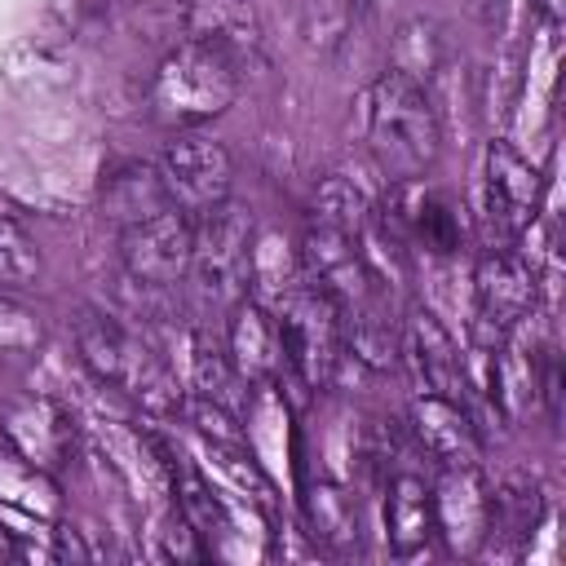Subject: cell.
<instances>
[{"label":"cell","instance_id":"cell-16","mask_svg":"<svg viewBox=\"0 0 566 566\" xmlns=\"http://www.w3.org/2000/svg\"><path fill=\"white\" fill-rule=\"evenodd\" d=\"M385 531L389 548L402 562H420L438 553V526H433V495L420 473H394L385 486Z\"/></svg>","mask_w":566,"mask_h":566},{"label":"cell","instance_id":"cell-18","mask_svg":"<svg viewBox=\"0 0 566 566\" xmlns=\"http://www.w3.org/2000/svg\"><path fill=\"white\" fill-rule=\"evenodd\" d=\"M0 517H22V522H40V526L62 517L57 473L31 464L9 442H0Z\"/></svg>","mask_w":566,"mask_h":566},{"label":"cell","instance_id":"cell-24","mask_svg":"<svg viewBox=\"0 0 566 566\" xmlns=\"http://www.w3.org/2000/svg\"><path fill=\"white\" fill-rule=\"evenodd\" d=\"M40 279V248L27 234V226L18 217L0 212V292L9 287H27Z\"/></svg>","mask_w":566,"mask_h":566},{"label":"cell","instance_id":"cell-12","mask_svg":"<svg viewBox=\"0 0 566 566\" xmlns=\"http://www.w3.org/2000/svg\"><path fill=\"white\" fill-rule=\"evenodd\" d=\"M535 265L526 256H517L513 248H486L473 265V310H478V327L504 336L513 327H522L535 310Z\"/></svg>","mask_w":566,"mask_h":566},{"label":"cell","instance_id":"cell-5","mask_svg":"<svg viewBox=\"0 0 566 566\" xmlns=\"http://www.w3.org/2000/svg\"><path fill=\"white\" fill-rule=\"evenodd\" d=\"M274 323H279V336H283L287 371L305 389H327L336 367H340V354H345L340 318H336L332 301L305 279L292 296H283L274 305Z\"/></svg>","mask_w":566,"mask_h":566},{"label":"cell","instance_id":"cell-19","mask_svg":"<svg viewBox=\"0 0 566 566\" xmlns=\"http://www.w3.org/2000/svg\"><path fill=\"white\" fill-rule=\"evenodd\" d=\"M97 203H102V212H106L119 230H124V226H137V221H146V217H159V212L172 208L159 168L146 164V159H124V164L106 168V177H102V186H97Z\"/></svg>","mask_w":566,"mask_h":566},{"label":"cell","instance_id":"cell-4","mask_svg":"<svg viewBox=\"0 0 566 566\" xmlns=\"http://www.w3.org/2000/svg\"><path fill=\"white\" fill-rule=\"evenodd\" d=\"M195 243H190V279L199 292L217 305H234L248 296V270H252V239H256V217L252 208L221 199L203 217L190 221Z\"/></svg>","mask_w":566,"mask_h":566},{"label":"cell","instance_id":"cell-11","mask_svg":"<svg viewBox=\"0 0 566 566\" xmlns=\"http://www.w3.org/2000/svg\"><path fill=\"white\" fill-rule=\"evenodd\" d=\"M398 363L416 376L420 394H438L451 402H469V367L464 354L455 349L451 332L438 323L433 310L416 305L407 318H398Z\"/></svg>","mask_w":566,"mask_h":566},{"label":"cell","instance_id":"cell-2","mask_svg":"<svg viewBox=\"0 0 566 566\" xmlns=\"http://www.w3.org/2000/svg\"><path fill=\"white\" fill-rule=\"evenodd\" d=\"M75 349H80V363L102 385L137 398L146 411H155V416L181 411L186 389L177 385V371L137 332H128L119 318H111L102 310H80V318H75Z\"/></svg>","mask_w":566,"mask_h":566},{"label":"cell","instance_id":"cell-21","mask_svg":"<svg viewBox=\"0 0 566 566\" xmlns=\"http://www.w3.org/2000/svg\"><path fill=\"white\" fill-rule=\"evenodd\" d=\"M301 283H305V270H301L296 248L279 230H256V239H252V270H248V296L274 310Z\"/></svg>","mask_w":566,"mask_h":566},{"label":"cell","instance_id":"cell-10","mask_svg":"<svg viewBox=\"0 0 566 566\" xmlns=\"http://www.w3.org/2000/svg\"><path fill=\"white\" fill-rule=\"evenodd\" d=\"M433 495V526L438 544L455 557H478L486 526H491V482L478 464H438L429 482Z\"/></svg>","mask_w":566,"mask_h":566},{"label":"cell","instance_id":"cell-7","mask_svg":"<svg viewBox=\"0 0 566 566\" xmlns=\"http://www.w3.org/2000/svg\"><path fill=\"white\" fill-rule=\"evenodd\" d=\"M380 221L402 239V248H424L433 256H451L464 243V208L429 186L424 177H407V181H389V199Z\"/></svg>","mask_w":566,"mask_h":566},{"label":"cell","instance_id":"cell-1","mask_svg":"<svg viewBox=\"0 0 566 566\" xmlns=\"http://www.w3.org/2000/svg\"><path fill=\"white\" fill-rule=\"evenodd\" d=\"M363 137L389 181L424 177L442 155V119L433 93L398 71H385L363 93Z\"/></svg>","mask_w":566,"mask_h":566},{"label":"cell","instance_id":"cell-17","mask_svg":"<svg viewBox=\"0 0 566 566\" xmlns=\"http://www.w3.org/2000/svg\"><path fill=\"white\" fill-rule=\"evenodd\" d=\"M411 433L438 464H478L482 442L469 416V402H451L438 394H420L411 402Z\"/></svg>","mask_w":566,"mask_h":566},{"label":"cell","instance_id":"cell-9","mask_svg":"<svg viewBox=\"0 0 566 566\" xmlns=\"http://www.w3.org/2000/svg\"><path fill=\"white\" fill-rule=\"evenodd\" d=\"M539 212V172L504 137L482 155V221L495 239H522Z\"/></svg>","mask_w":566,"mask_h":566},{"label":"cell","instance_id":"cell-22","mask_svg":"<svg viewBox=\"0 0 566 566\" xmlns=\"http://www.w3.org/2000/svg\"><path fill=\"white\" fill-rule=\"evenodd\" d=\"M389 71L433 88V80L447 71V35L433 18H407L389 35Z\"/></svg>","mask_w":566,"mask_h":566},{"label":"cell","instance_id":"cell-20","mask_svg":"<svg viewBox=\"0 0 566 566\" xmlns=\"http://www.w3.org/2000/svg\"><path fill=\"white\" fill-rule=\"evenodd\" d=\"M305 522H310L314 544H323L327 553H358V544H363L358 504H354L349 486L336 478H314L305 486Z\"/></svg>","mask_w":566,"mask_h":566},{"label":"cell","instance_id":"cell-13","mask_svg":"<svg viewBox=\"0 0 566 566\" xmlns=\"http://www.w3.org/2000/svg\"><path fill=\"white\" fill-rule=\"evenodd\" d=\"M0 442L22 451L31 464L57 473L75 455V420L62 402L44 394H22L0 416Z\"/></svg>","mask_w":566,"mask_h":566},{"label":"cell","instance_id":"cell-3","mask_svg":"<svg viewBox=\"0 0 566 566\" xmlns=\"http://www.w3.org/2000/svg\"><path fill=\"white\" fill-rule=\"evenodd\" d=\"M234 97H239V66L199 40H181L155 66L146 106L164 128L181 133L226 115Z\"/></svg>","mask_w":566,"mask_h":566},{"label":"cell","instance_id":"cell-6","mask_svg":"<svg viewBox=\"0 0 566 566\" xmlns=\"http://www.w3.org/2000/svg\"><path fill=\"white\" fill-rule=\"evenodd\" d=\"M159 177L168 186V199L177 212H186L190 221L203 217L208 208H217L221 199H230V181H234V159L221 142L195 133V128H181L164 155H159Z\"/></svg>","mask_w":566,"mask_h":566},{"label":"cell","instance_id":"cell-27","mask_svg":"<svg viewBox=\"0 0 566 566\" xmlns=\"http://www.w3.org/2000/svg\"><path fill=\"white\" fill-rule=\"evenodd\" d=\"M531 9H539L544 13V22L553 27L557 18H562V0H531Z\"/></svg>","mask_w":566,"mask_h":566},{"label":"cell","instance_id":"cell-26","mask_svg":"<svg viewBox=\"0 0 566 566\" xmlns=\"http://www.w3.org/2000/svg\"><path fill=\"white\" fill-rule=\"evenodd\" d=\"M469 13L491 31V35H517L526 13H531V0H464Z\"/></svg>","mask_w":566,"mask_h":566},{"label":"cell","instance_id":"cell-8","mask_svg":"<svg viewBox=\"0 0 566 566\" xmlns=\"http://www.w3.org/2000/svg\"><path fill=\"white\" fill-rule=\"evenodd\" d=\"M190 243H195L190 217L168 208L159 217H146L119 230V265L128 283L168 292L190 274Z\"/></svg>","mask_w":566,"mask_h":566},{"label":"cell","instance_id":"cell-15","mask_svg":"<svg viewBox=\"0 0 566 566\" xmlns=\"http://www.w3.org/2000/svg\"><path fill=\"white\" fill-rule=\"evenodd\" d=\"M181 27L186 40L226 53L239 71L261 57V18L252 0H181Z\"/></svg>","mask_w":566,"mask_h":566},{"label":"cell","instance_id":"cell-25","mask_svg":"<svg viewBox=\"0 0 566 566\" xmlns=\"http://www.w3.org/2000/svg\"><path fill=\"white\" fill-rule=\"evenodd\" d=\"M40 314L0 292V358H27L40 345Z\"/></svg>","mask_w":566,"mask_h":566},{"label":"cell","instance_id":"cell-23","mask_svg":"<svg viewBox=\"0 0 566 566\" xmlns=\"http://www.w3.org/2000/svg\"><path fill=\"white\" fill-rule=\"evenodd\" d=\"M371 217H376V208H371V203L363 199V190L349 186L345 177H327V181L314 190V221H323V226H336V230H345V234L358 239Z\"/></svg>","mask_w":566,"mask_h":566},{"label":"cell","instance_id":"cell-14","mask_svg":"<svg viewBox=\"0 0 566 566\" xmlns=\"http://www.w3.org/2000/svg\"><path fill=\"white\" fill-rule=\"evenodd\" d=\"M226 358H230L234 376L248 389L274 385L287 371L283 336H279V323H274V310L270 305H261L252 296H239L230 305V318H226Z\"/></svg>","mask_w":566,"mask_h":566}]
</instances>
